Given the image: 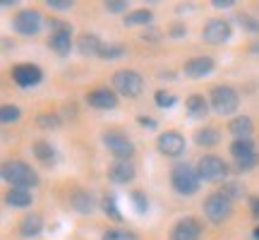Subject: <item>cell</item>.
<instances>
[{"label":"cell","mask_w":259,"mask_h":240,"mask_svg":"<svg viewBox=\"0 0 259 240\" xmlns=\"http://www.w3.org/2000/svg\"><path fill=\"white\" fill-rule=\"evenodd\" d=\"M3 178L12 183V187H31L38 183L36 173L31 171V166L22 164V161H8L3 164Z\"/></svg>","instance_id":"6da1fadb"},{"label":"cell","mask_w":259,"mask_h":240,"mask_svg":"<svg viewBox=\"0 0 259 240\" xmlns=\"http://www.w3.org/2000/svg\"><path fill=\"white\" fill-rule=\"evenodd\" d=\"M209 101H211V108L219 113V115H231V113H235V108H238L240 99H238V92H235L233 87L219 84V87H213V89H211V94H209Z\"/></svg>","instance_id":"7a4b0ae2"},{"label":"cell","mask_w":259,"mask_h":240,"mask_svg":"<svg viewBox=\"0 0 259 240\" xmlns=\"http://www.w3.org/2000/svg\"><path fill=\"white\" fill-rule=\"evenodd\" d=\"M113 87H115V92L122 94V96H127V99H137L142 89H144V79H142V74L135 72V70H118V72L113 74Z\"/></svg>","instance_id":"3957f363"},{"label":"cell","mask_w":259,"mask_h":240,"mask_svg":"<svg viewBox=\"0 0 259 240\" xmlns=\"http://www.w3.org/2000/svg\"><path fill=\"white\" fill-rule=\"evenodd\" d=\"M204 214L211 223H223L233 214V202L221 192H213L204 202Z\"/></svg>","instance_id":"277c9868"},{"label":"cell","mask_w":259,"mask_h":240,"mask_svg":"<svg viewBox=\"0 0 259 240\" xmlns=\"http://www.w3.org/2000/svg\"><path fill=\"white\" fill-rule=\"evenodd\" d=\"M231 156L235 158L240 171H250L259 164V154L252 144V139H235L231 144Z\"/></svg>","instance_id":"5b68a950"},{"label":"cell","mask_w":259,"mask_h":240,"mask_svg":"<svg viewBox=\"0 0 259 240\" xmlns=\"http://www.w3.org/2000/svg\"><path fill=\"white\" fill-rule=\"evenodd\" d=\"M170 183L176 187L180 194H194L197 192V187H199V176H197V171L187 166V164H180V166L173 168V173H170Z\"/></svg>","instance_id":"8992f818"},{"label":"cell","mask_w":259,"mask_h":240,"mask_svg":"<svg viewBox=\"0 0 259 240\" xmlns=\"http://www.w3.org/2000/svg\"><path fill=\"white\" fill-rule=\"evenodd\" d=\"M51 27H53L51 38H48L51 48L56 51L58 56H67L70 48H72V31H70V27L65 24L63 19H51Z\"/></svg>","instance_id":"52a82bcc"},{"label":"cell","mask_w":259,"mask_h":240,"mask_svg":"<svg viewBox=\"0 0 259 240\" xmlns=\"http://www.w3.org/2000/svg\"><path fill=\"white\" fill-rule=\"evenodd\" d=\"M197 176H199V180H209V183L223 180L228 176V166L219 156H202L197 164Z\"/></svg>","instance_id":"ba28073f"},{"label":"cell","mask_w":259,"mask_h":240,"mask_svg":"<svg viewBox=\"0 0 259 240\" xmlns=\"http://www.w3.org/2000/svg\"><path fill=\"white\" fill-rule=\"evenodd\" d=\"M202 38L206 44H226L231 38V22L219 19V17L209 19L202 29Z\"/></svg>","instance_id":"9c48e42d"},{"label":"cell","mask_w":259,"mask_h":240,"mask_svg":"<svg viewBox=\"0 0 259 240\" xmlns=\"http://www.w3.org/2000/svg\"><path fill=\"white\" fill-rule=\"evenodd\" d=\"M15 29H17L19 34H24V36H31V34H36L38 29L44 27V17H41V12L38 10H22L15 15Z\"/></svg>","instance_id":"30bf717a"},{"label":"cell","mask_w":259,"mask_h":240,"mask_svg":"<svg viewBox=\"0 0 259 240\" xmlns=\"http://www.w3.org/2000/svg\"><path fill=\"white\" fill-rule=\"evenodd\" d=\"M103 144L108 147V151H111L115 158H130L135 154V144H132L122 132H106V135H103Z\"/></svg>","instance_id":"8fae6325"},{"label":"cell","mask_w":259,"mask_h":240,"mask_svg":"<svg viewBox=\"0 0 259 240\" xmlns=\"http://www.w3.org/2000/svg\"><path fill=\"white\" fill-rule=\"evenodd\" d=\"M158 151L161 154H166V156H180L183 151H185V137L180 135V132H176V130H168V132H163L161 137H158Z\"/></svg>","instance_id":"7c38bea8"},{"label":"cell","mask_w":259,"mask_h":240,"mask_svg":"<svg viewBox=\"0 0 259 240\" xmlns=\"http://www.w3.org/2000/svg\"><path fill=\"white\" fill-rule=\"evenodd\" d=\"M199 238H202V226L192 216L180 219L173 226V231H170V240H199Z\"/></svg>","instance_id":"4fadbf2b"},{"label":"cell","mask_w":259,"mask_h":240,"mask_svg":"<svg viewBox=\"0 0 259 240\" xmlns=\"http://www.w3.org/2000/svg\"><path fill=\"white\" fill-rule=\"evenodd\" d=\"M41 77H44V72L38 70L36 65H17V67H12V79L19 87H36L41 82Z\"/></svg>","instance_id":"5bb4252c"},{"label":"cell","mask_w":259,"mask_h":240,"mask_svg":"<svg viewBox=\"0 0 259 240\" xmlns=\"http://www.w3.org/2000/svg\"><path fill=\"white\" fill-rule=\"evenodd\" d=\"M87 101H89V106H94V108L106 111V108H115V106H118V96H115V92L108 89V87H99V89H92V92H89Z\"/></svg>","instance_id":"9a60e30c"},{"label":"cell","mask_w":259,"mask_h":240,"mask_svg":"<svg viewBox=\"0 0 259 240\" xmlns=\"http://www.w3.org/2000/svg\"><path fill=\"white\" fill-rule=\"evenodd\" d=\"M108 178L113 183H130L135 178V164L130 158H115L108 168Z\"/></svg>","instance_id":"2e32d148"},{"label":"cell","mask_w":259,"mask_h":240,"mask_svg":"<svg viewBox=\"0 0 259 240\" xmlns=\"http://www.w3.org/2000/svg\"><path fill=\"white\" fill-rule=\"evenodd\" d=\"M211 70H213V60L209 56L192 58V60H187L185 63V74L187 77H204V74H209Z\"/></svg>","instance_id":"e0dca14e"},{"label":"cell","mask_w":259,"mask_h":240,"mask_svg":"<svg viewBox=\"0 0 259 240\" xmlns=\"http://www.w3.org/2000/svg\"><path fill=\"white\" fill-rule=\"evenodd\" d=\"M41 228H44L41 214H24V219L19 221V233H22L24 238H34V235H38Z\"/></svg>","instance_id":"ac0fdd59"},{"label":"cell","mask_w":259,"mask_h":240,"mask_svg":"<svg viewBox=\"0 0 259 240\" xmlns=\"http://www.w3.org/2000/svg\"><path fill=\"white\" fill-rule=\"evenodd\" d=\"M77 48H79L82 56H101L103 44L94 34H82V36L77 38Z\"/></svg>","instance_id":"d6986e66"},{"label":"cell","mask_w":259,"mask_h":240,"mask_svg":"<svg viewBox=\"0 0 259 240\" xmlns=\"http://www.w3.org/2000/svg\"><path fill=\"white\" fill-rule=\"evenodd\" d=\"M228 130H231V135L235 139H250V135L254 132V125H252V120L247 118V115H240V118L231 120Z\"/></svg>","instance_id":"ffe728a7"},{"label":"cell","mask_w":259,"mask_h":240,"mask_svg":"<svg viewBox=\"0 0 259 240\" xmlns=\"http://www.w3.org/2000/svg\"><path fill=\"white\" fill-rule=\"evenodd\" d=\"M5 199H8L10 207H29L31 199H34V194H31L29 187H12Z\"/></svg>","instance_id":"44dd1931"},{"label":"cell","mask_w":259,"mask_h":240,"mask_svg":"<svg viewBox=\"0 0 259 240\" xmlns=\"http://www.w3.org/2000/svg\"><path fill=\"white\" fill-rule=\"evenodd\" d=\"M185 106L192 118H206V113H209V103H206V99H204L202 94H192Z\"/></svg>","instance_id":"7402d4cb"},{"label":"cell","mask_w":259,"mask_h":240,"mask_svg":"<svg viewBox=\"0 0 259 240\" xmlns=\"http://www.w3.org/2000/svg\"><path fill=\"white\" fill-rule=\"evenodd\" d=\"M219 139H221V132L216 128H204L197 132V144H202V147H213V144H219Z\"/></svg>","instance_id":"603a6c76"},{"label":"cell","mask_w":259,"mask_h":240,"mask_svg":"<svg viewBox=\"0 0 259 240\" xmlns=\"http://www.w3.org/2000/svg\"><path fill=\"white\" fill-rule=\"evenodd\" d=\"M149 22H151V12H149V10H135V12H127V17H125V24H127V27L149 24Z\"/></svg>","instance_id":"cb8c5ba5"},{"label":"cell","mask_w":259,"mask_h":240,"mask_svg":"<svg viewBox=\"0 0 259 240\" xmlns=\"http://www.w3.org/2000/svg\"><path fill=\"white\" fill-rule=\"evenodd\" d=\"M34 154H36L38 161H44V164H51L53 156H56V151H53V147H51L48 142H36V144H34Z\"/></svg>","instance_id":"d4e9b609"},{"label":"cell","mask_w":259,"mask_h":240,"mask_svg":"<svg viewBox=\"0 0 259 240\" xmlns=\"http://www.w3.org/2000/svg\"><path fill=\"white\" fill-rule=\"evenodd\" d=\"M72 207L79 214H89V212H92V207H94V204H92V197H89L87 192H77L72 197Z\"/></svg>","instance_id":"484cf974"},{"label":"cell","mask_w":259,"mask_h":240,"mask_svg":"<svg viewBox=\"0 0 259 240\" xmlns=\"http://www.w3.org/2000/svg\"><path fill=\"white\" fill-rule=\"evenodd\" d=\"M103 212L108 214L111 219H115V221H120L122 219V214H120V209H118V204H115V197H113V194H106V197H103Z\"/></svg>","instance_id":"4316f807"},{"label":"cell","mask_w":259,"mask_h":240,"mask_svg":"<svg viewBox=\"0 0 259 240\" xmlns=\"http://www.w3.org/2000/svg\"><path fill=\"white\" fill-rule=\"evenodd\" d=\"M19 115H22V113H19L17 106H10V103H5V106L0 108V120H3L5 125H8V123H17Z\"/></svg>","instance_id":"83f0119b"},{"label":"cell","mask_w":259,"mask_h":240,"mask_svg":"<svg viewBox=\"0 0 259 240\" xmlns=\"http://www.w3.org/2000/svg\"><path fill=\"white\" fill-rule=\"evenodd\" d=\"M103 240H137L135 233L122 231V228H111V231L103 233Z\"/></svg>","instance_id":"f1b7e54d"},{"label":"cell","mask_w":259,"mask_h":240,"mask_svg":"<svg viewBox=\"0 0 259 240\" xmlns=\"http://www.w3.org/2000/svg\"><path fill=\"white\" fill-rule=\"evenodd\" d=\"M221 194H226V197L233 202L235 197H240V194H242V187L238 183H226V185H223V190H221Z\"/></svg>","instance_id":"f546056e"},{"label":"cell","mask_w":259,"mask_h":240,"mask_svg":"<svg viewBox=\"0 0 259 240\" xmlns=\"http://www.w3.org/2000/svg\"><path fill=\"white\" fill-rule=\"evenodd\" d=\"M36 123H38V128H58L60 125V120H58V115H48V113H44V115H38L36 118Z\"/></svg>","instance_id":"4dcf8cb0"},{"label":"cell","mask_w":259,"mask_h":240,"mask_svg":"<svg viewBox=\"0 0 259 240\" xmlns=\"http://www.w3.org/2000/svg\"><path fill=\"white\" fill-rule=\"evenodd\" d=\"M176 103V96L168 92H156V106L158 108H168V106H173Z\"/></svg>","instance_id":"1f68e13d"},{"label":"cell","mask_w":259,"mask_h":240,"mask_svg":"<svg viewBox=\"0 0 259 240\" xmlns=\"http://www.w3.org/2000/svg\"><path fill=\"white\" fill-rule=\"evenodd\" d=\"M125 53V48L122 46H103L101 51V58H106V60H111V58H118Z\"/></svg>","instance_id":"d6a6232c"},{"label":"cell","mask_w":259,"mask_h":240,"mask_svg":"<svg viewBox=\"0 0 259 240\" xmlns=\"http://www.w3.org/2000/svg\"><path fill=\"white\" fill-rule=\"evenodd\" d=\"M132 202H135V207H137L139 214H147L149 204H147V199H144V194L142 192H132Z\"/></svg>","instance_id":"836d02e7"},{"label":"cell","mask_w":259,"mask_h":240,"mask_svg":"<svg viewBox=\"0 0 259 240\" xmlns=\"http://www.w3.org/2000/svg\"><path fill=\"white\" fill-rule=\"evenodd\" d=\"M240 22H242V27L252 29V31H259V19H254L252 15H240Z\"/></svg>","instance_id":"e575fe53"},{"label":"cell","mask_w":259,"mask_h":240,"mask_svg":"<svg viewBox=\"0 0 259 240\" xmlns=\"http://www.w3.org/2000/svg\"><path fill=\"white\" fill-rule=\"evenodd\" d=\"M106 8L111 10V12H122V10H127V3L125 0H108Z\"/></svg>","instance_id":"d590c367"},{"label":"cell","mask_w":259,"mask_h":240,"mask_svg":"<svg viewBox=\"0 0 259 240\" xmlns=\"http://www.w3.org/2000/svg\"><path fill=\"white\" fill-rule=\"evenodd\" d=\"M48 5H51V8H56V10H70L72 8V3H70V0H48Z\"/></svg>","instance_id":"8d00e7d4"},{"label":"cell","mask_w":259,"mask_h":240,"mask_svg":"<svg viewBox=\"0 0 259 240\" xmlns=\"http://www.w3.org/2000/svg\"><path fill=\"white\" fill-rule=\"evenodd\" d=\"M235 0H211V5L213 8H231Z\"/></svg>","instance_id":"74e56055"},{"label":"cell","mask_w":259,"mask_h":240,"mask_svg":"<svg viewBox=\"0 0 259 240\" xmlns=\"http://www.w3.org/2000/svg\"><path fill=\"white\" fill-rule=\"evenodd\" d=\"M139 125H147V128H156V123H154V120H149L147 115H139Z\"/></svg>","instance_id":"f35d334b"},{"label":"cell","mask_w":259,"mask_h":240,"mask_svg":"<svg viewBox=\"0 0 259 240\" xmlns=\"http://www.w3.org/2000/svg\"><path fill=\"white\" fill-rule=\"evenodd\" d=\"M252 214H254V216H257V219H259V199H257V202H254V204H252Z\"/></svg>","instance_id":"ab89813d"},{"label":"cell","mask_w":259,"mask_h":240,"mask_svg":"<svg viewBox=\"0 0 259 240\" xmlns=\"http://www.w3.org/2000/svg\"><path fill=\"white\" fill-rule=\"evenodd\" d=\"M254 240H259V226L254 228Z\"/></svg>","instance_id":"60d3db41"}]
</instances>
